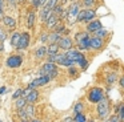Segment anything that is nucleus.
<instances>
[{"label":"nucleus","mask_w":124,"mask_h":122,"mask_svg":"<svg viewBox=\"0 0 124 122\" xmlns=\"http://www.w3.org/2000/svg\"><path fill=\"white\" fill-rule=\"evenodd\" d=\"M65 57L70 58L73 64H78L81 69H85L88 66V61H87L85 56L80 52V50H76V49H70L64 53Z\"/></svg>","instance_id":"nucleus-1"},{"label":"nucleus","mask_w":124,"mask_h":122,"mask_svg":"<svg viewBox=\"0 0 124 122\" xmlns=\"http://www.w3.org/2000/svg\"><path fill=\"white\" fill-rule=\"evenodd\" d=\"M109 111H111V103L107 97H103L99 102L96 103V113L97 117L100 119H105L109 117Z\"/></svg>","instance_id":"nucleus-2"},{"label":"nucleus","mask_w":124,"mask_h":122,"mask_svg":"<svg viewBox=\"0 0 124 122\" xmlns=\"http://www.w3.org/2000/svg\"><path fill=\"white\" fill-rule=\"evenodd\" d=\"M57 74H59V72H57L56 64L46 62L43 66H41V69H40V76H48L49 80H54Z\"/></svg>","instance_id":"nucleus-3"},{"label":"nucleus","mask_w":124,"mask_h":122,"mask_svg":"<svg viewBox=\"0 0 124 122\" xmlns=\"http://www.w3.org/2000/svg\"><path fill=\"white\" fill-rule=\"evenodd\" d=\"M104 97V90L99 86H93L88 92V101L91 103H97L101 98Z\"/></svg>","instance_id":"nucleus-4"},{"label":"nucleus","mask_w":124,"mask_h":122,"mask_svg":"<svg viewBox=\"0 0 124 122\" xmlns=\"http://www.w3.org/2000/svg\"><path fill=\"white\" fill-rule=\"evenodd\" d=\"M79 11H80V4L76 1H73L72 4L68 7V11H67V19L70 23H76V16H78Z\"/></svg>","instance_id":"nucleus-5"},{"label":"nucleus","mask_w":124,"mask_h":122,"mask_svg":"<svg viewBox=\"0 0 124 122\" xmlns=\"http://www.w3.org/2000/svg\"><path fill=\"white\" fill-rule=\"evenodd\" d=\"M6 64H7L8 68H12V69L19 68V66L23 64V57L20 54H12V56H9V57L7 58Z\"/></svg>","instance_id":"nucleus-6"},{"label":"nucleus","mask_w":124,"mask_h":122,"mask_svg":"<svg viewBox=\"0 0 124 122\" xmlns=\"http://www.w3.org/2000/svg\"><path fill=\"white\" fill-rule=\"evenodd\" d=\"M30 41H31V36L28 32H23L20 33V39H19V44H17V50H24L28 48L30 45Z\"/></svg>","instance_id":"nucleus-7"},{"label":"nucleus","mask_w":124,"mask_h":122,"mask_svg":"<svg viewBox=\"0 0 124 122\" xmlns=\"http://www.w3.org/2000/svg\"><path fill=\"white\" fill-rule=\"evenodd\" d=\"M49 81H51V80H49L48 76H40V77H38V78H35L30 85H28V89H36V88H39V86H44V85L49 84Z\"/></svg>","instance_id":"nucleus-8"},{"label":"nucleus","mask_w":124,"mask_h":122,"mask_svg":"<svg viewBox=\"0 0 124 122\" xmlns=\"http://www.w3.org/2000/svg\"><path fill=\"white\" fill-rule=\"evenodd\" d=\"M57 47H59V49L70 50V49H72V47H73V41H72V39H70L68 36L60 37V40L57 41Z\"/></svg>","instance_id":"nucleus-9"},{"label":"nucleus","mask_w":124,"mask_h":122,"mask_svg":"<svg viewBox=\"0 0 124 122\" xmlns=\"http://www.w3.org/2000/svg\"><path fill=\"white\" fill-rule=\"evenodd\" d=\"M59 20H60V17L56 15V13L52 11L51 13H49V16H48V19H47V21H46V25H47V28H49V29H52L56 24H59Z\"/></svg>","instance_id":"nucleus-10"},{"label":"nucleus","mask_w":124,"mask_h":122,"mask_svg":"<svg viewBox=\"0 0 124 122\" xmlns=\"http://www.w3.org/2000/svg\"><path fill=\"white\" fill-rule=\"evenodd\" d=\"M103 45H104V41H103V39H99V37H91L89 39V49H101Z\"/></svg>","instance_id":"nucleus-11"},{"label":"nucleus","mask_w":124,"mask_h":122,"mask_svg":"<svg viewBox=\"0 0 124 122\" xmlns=\"http://www.w3.org/2000/svg\"><path fill=\"white\" fill-rule=\"evenodd\" d=\"M103 28V25H101V23H100L99 20H92V21H89L88 23V25H87V31L85 32H88V33H93V32H96L97 29H101Z\"/></svg>","instance_id":"nucleus-12"},{"label":"nucleus","mask_w":124,"mask_h":122,"mask_svg":"<svg viewBox=\"0 0 124 122\" xmlns=\"http://www.w3.org/2000/svg\"><path fill=\"white\" fill-rule=\"evenodd\" d=\"M95 17H96V11L95 9H91V8H88V9H84V16H83V21L84 23H89V21L95 20Z\"/></svg>","instance_id":"nucleus-13"},{"label":"nucleus","mask_w":124,"mask_h":122,"mask_svg":"<svg viewBox=\"0 0 124 122\" xmlns=\"http://www.w3.org/2000/svg\"><path fill=\"white\" fill-rule=\"evenodd\" d=\"M39 100V92L36 89H32L30 92V94L25 97V101H27V103H31V105H33L35 102H38Z\"/></svg>","instance_id":"nucleus-14"},{"label":"nucleus","mask_w":124,"mask_h":122,"mask_svg":"<svg viewBox=\"0 0 124 122\" xmlns=\"http://www.w3.org/2000/svg\"><path fill=\"white\" fill-rule=\"evenodd\" d=\"M3 24L7 27V28L15 29V27H16V20H15L12 16H4L3 17Z\"/></svg>","instance_id":"nucleus-15"},{"label":"nucleus","mask_w":124,"mask_h":122,"mask_svg":"<svg viewBox=\"0 0 124 122\" xmlns=\"http://www.w3.org/2000/svg\"><path fill=\"white\" fill-rule=\"evenodd\" d=\"M89 37H91V36H89L88 32H78V33L75 34V41H76V44H80L81 41L89 39Z\"/></svg>","instance_id":"nucleus-16"},{"label":"nucleus","mask_w":124,"mask_h":122,"mask_svg":"<svg viewBox=\"0 0 124 122\" xmlns=\"http://www.w3.org/2000/svg\"><path fill=\"white\" fill-rule=\"evenodd\" d=\"M35 20H36V13L33 12V11H31L30 13H28V17H27V25L30 29L33 28V25H35Z\"/></svg>","instance_id":"nucleus-17"},{"label":"nucleus","mask_w":124,"mask_h":122,"mask_svg":"<svg viewBox=\"0 0 124 122\" xmlns=\"http://www.w3.org/2000/svg\"><path fill=\"white\" fill-rule=\"evenodd\" d=\"M60 34L56 33V32H52V33H48V40L47 41H49V44H57V41L60 40Z\"/></svg>","instance_id":"nucleus-18"},{"label":"nucleus","mask_w":124,"mask_h":122,"mask_svg":"<svg viewBox=\"0 0 124 122\" xmlns=\"http://www.w3.org/2000/svg\"><path fill=\"white\" fill-rule=\"evenodd\" d=\"M46 54H47V47H39L38 49L35 50V56L38 58H43V57H46Z\"/></svg>","instance_id":"nucleus-19"},{"label":"nucleus","mask_w":124,"mask_h":122,"mask_svg":"<svg viewBox=\"0 0 124 122\" xmlns=\"http://www.w3.org/2000/svg\"><path fill=\"white\" fill-rule=\"evenodd\" d=\"M59 53V47L57 44H49L47 47V54H57Z\"/></svg>","instance_id":"nucleus-20"},{"label":"nucleus","mask_w":124,"mask_h":122,"mask_svg":"<svg viewBox=\"0 0 124 122\" xmlns=\"http://www.w3.org/2000/svg\"><path fill=\"white\" fill-rule=\"evenodd\" d=\"M19 39H20V33H19V32H14V33H12V36H11V45L14 48H17Z\"/></svg>","instance_id":"nucleus-21"},{"label":"nucleus","mask_w":124,"mask_h":122,"mask_svg":"<svg viewBox=\"0 0 124 122\" xmlns=\"http://www.w3.org/2000/svg\"><path fill=\"white\" fill-rule=\"evenodd\" d=\"M51 12H52V11H48V9H46V8H41L40 13H39V16H40V20L43 21V23H46L47 19H48V16H49V13H51Z\"/></svg>","instance_id":"nucleus-22"},{"label":"nucleus","mask_w":124,"mask_h":122,"mask_svg":"<svg viewBox=\"0 0 124 122\" xmlns=\"http://www.w3.org/2000/svg\"><path fill=\"white\" fill-rule=\"evenodd\" d=\"M57 64H59V65H63V66H67V68H70V66H73V65H75V64H73L72 61L70 60V58L65 57V54L63 56V58H62V60H60Z\"/></svg>","instance_id":"nucleus-23"},{"label":"nucleus","mask_w":124,"mask_h":122,"mask_svg":"<svg viewBox=\"0 0 124 122\" xmlns=\"http://www.w3.org/2000/svg\"><path fill=\"white\" fill-rule=\"evenodd\" d=\"M25 114H27V118L28 117L32 118V117L35 115V108H33V105H31V103H27V105H25Z\"/></svg>","instance_id":"nucleus-24"},{"label":"nucleus","mask_w":124,"mask_h":122,"mask_svg":"<svg viewBox=\"0 0 124 122\" xmlns=\"http://www.w3.org/2000/svg\"><path fill=\"white\" fill-rule=\"evenodd\" d=\"M57 1H59V0H47L46 4L43 5V8H46V9H48V11H52L55 8V5L57 4Z\"/></svg>","instance_id":"nucleus-25"},{"label":"nucleus","mask_w":124,"mask_h":122,"mask_svg":"<svg viewBox=\"0 0 124 122\" xmlns=\"http://www.w3.org/2000/svg\"><path fill=\"white\" fill-rule=\"evenodd\" d=\"M72 122H87V118L83 113H76L72 118Z\"/></svg>","instance_id":"nucleus-26"},{"label":"nucleus","mask_w":124,"mask_h":122,"mask_svg":"<svg viewBox=\"0 0 124 122\" xmlns=\"http://www.w3.org/2000/svg\"><path fill=\"white\" fill-rule=\"evenodd\" d=\"M15 101H16V102H15L16 109H22V108H24V106L27 105V101H25V98H23V97L17 98V100H15Z\"/></svg>","instance_id":"nucleus-27"},{"label":"nucleus","mask_w":124,"mask_h":122,"mask_svg":"<svg viewBox=\"0 0 124 122\" xmlns=\"http://www.w3.org/2000/svg\"><path fill=\"white\" fill-rule=\"evenodd\" d=\"M107 33H108V32L105 31L104 28H101V29H97L96 32H93L95 37H99V39H104V37L107 36Z\"/></svg>","instance_id":"nucleus-28"},{"label":"nucleus","mask_w":124,"mask_h":122,"mask_svg":"<svg viewBox=\"0 0 124 122\" xmlns=\"http://www.w3.org/2000/svg\"><path fill=\"white\" fill-rule=\"evenodd\" d=\"M95 4H96V0H83V5H84V7H87V9H88V8L93 9Z\"/></svg>","instance_id":"nucleus-29"},{"label":"nucleus","mask_w":124,"mask_h":122,"mask_svg":"<svg viewBox=\"0 0 124 122\" xmlns=\"http://www.w3.org/2000/svg\"><path fill=\"white\" fill-rule=\"evenodd\" d=\"M83 109H84V106H83L81 102H76L75 106H73V111H75V114L76 113H83Z\"/></svg>","instance_id":"nucleus-30"},{"label":"nucleus","mask_w":124,"mask_h":122,"mask_svg":"<svg viewBox=\"0 0 124 122\" xmlns=\"http://www.w3.org/2000/svg\"><path fill=\"white\" fill-rule=\"evenodd\" d=\"M116 115L119 117L120 121H124V105L119 106V110H117V114H116Z\"/></svg>","instance_id":"nucleus-31"},{"label":"nucleus","mask_w":124,"mask_h":122,"mask_svg":"<svg viewBox=\"0 0 124 122\" xmlns=\"http://www.w3.org/2000/svg\"><path fill=\"white\" fill-rule=\"evenodd\" d=\"M116 80H117V77H116V74H115V73H111L109 76L107 77V84H108V85H112L113 82L116 81Z\"/></svg>","instance_id":"nucleus-32"},{"label":"nucleus","mask_w":124,"mask_h":122,"mask_svg":"<svg viewBox=\"0 0 124 122\" xmlns=\"http://www.w3.org/2000/svg\"><path fill=\"white\" fill-rule=\"evenodd\" d=\"M17 115H19L20 119L27 118V114H25V106H24V108H22V109H17Z\"/></svg>","instance_id":"nucleus-33"},{"label":"nucleus","mask_w":124,"mask_h":122,"mask_svg":"<svg viewBox=\"0 0 124 122\" xmlns=\"http://www.w3.org/2000/svg\"><path fill=\"white\" fill-rule=\"evenodd\" d=\"M6 39H7V33H6V31H4L1 27H0V42H4L6 41Z\"/></svg>","instance_id":"nucleus-34"},{"label":"nucleus","mask_w":124,"mask_h":122,"mask_svg":"<svg viewBox=\"0 0 124 122\" xmlns=\"http://www.w3.org/2000/svg\"><path fill=\"white\" fill-rule=\"evenodd\" d=\"M4 1L3 0H0V20H3V17H4Z\"/></svg>","instance_id":"nucleus-35"},{"label":"nucleus","mask_w":124,"mask_h":122,"mask_svg":"<svg viewBox=\"0 0 124 122\" xmlns=\"http://www.w3.org/2000/svg\"><path fill=\"white\" fill-rule=\"evenodd\" d=\"M22 93H23V89H17L16 92L14 93V95H12V100H17V98L22 97Z\"/></svg>","instance_id":"nucleus-36"},{"label":"nucleus","mask_w":124,"mask_h":122,"mask_svg":"<svg viewBox=\"0 0 124 122\" xmlns=\"http://www.w3.org/2000/svg\"><path fill=\"white\" fill-rule=\"evenodd\" d=\"M68 73H70V76H76V74H78V69L75 68V66H70V68H68Z\"/></svg>","instance_id":"nucleus-37"},{"label":"nucleus","mask_w":124,"mask_h":122,"mask_svg":"<svg viewBox=\"0 0 124 122\" xmlns=\"http://www.w3.org/2000/svg\"><path fill=\"white\" fill-rule=\"evenodd\" d=\"M16 3H17V0H7V4H8V8H15L16 7Z\"/></svg>","instance_id":"nucleus-38"},{"label":"nucleus","mask_w":124,"mask_h":122,"mask_svg":"<svg viewBox=\"0 0 124 122\" xmlns=\"http://www.w3.org/2000/svg\"><path fill=\"white\" fill-rule=\"evenodd\" d=\"M109 122H121V121L119 119V117L116 115V114H113V115L109 117Z\"/></svg>","instance_id":"nucleus-39"},{"label":"nucleus","mask_w":124,"mask_h":122,"mask_svg":"<svg viewBox=\"0 0 124 122\" xmlns=\"http://www.w3.org/2000/svg\"><path fill=\"white\" fill-rule=\"evenodd\" d=\"M47 40H48V33H41L40 41H41V42H47Z\"/></svg>","instance_id":"nucleus-40"},{"label":"nucleus","mask_w":124,"mask_h":122,"mask_svg":"<svg viewBox=\"0 0 124 122\" xmlns=\"http://www.w3.org/2000/svg\"><path fill=\"white\" fill-rule=\"evenodd\" d=\"M32 5L35 8H40L41 7V4H40V1H39V0H32Z\"/></svg>","instance_id":"nucleus-41"},{"label":"nucleus","mask_w":124,"mask_h":122,"mask_svg":"<svg viewBox=\"0 0 124 122\" xmlns=\"http://www.w3.org/2000/svg\"><path fill=\"white\" fill-rule=\"evenodd\" d=\"M119 84H120V86L124 89V76L120 77V80H119Z\"/></svg>","instance_id":"nucleus-42"},{"label":"nucleus","mask_w":124,"mask_h":122,"mask_svg":"<svg viewBox=\"0 0 124 122\" xmlns=\"http://www.w3.org/2000/svg\"><path fill=\"white\" fill-rule=\"evenodd\" d=\"M7 93V88L6 86H1L0 88V94H6Z\"/></svg>","instance_id":"nucleus-43"},{"label":"nucleus","mask_w":124,"mask_h":122,"mask_svg":"<svg viewBox=\"0 0 124 122\" xmlns=\"http://www.w3.org/2000/svg\"><path fill=\"white\" fill-rule=\"evenodd\" d=\"M63 122H72V118H71V117H67V118L63 119Z\"/></svg>","instance_id":"nucleus-44"},{"label":"nucleus","mask_w":124,"mask_h":122,"mask_svg":"<svg viewBox=\"0 0 124 122\" xmlns=\"http://www.w3.org/2000/svg\"><path fill=\"white\" fill-rule=\"evenodd\" d=\"M4 50V45H3V42H0V52H3Z\"/></svg>","instance_id":"nucleus-45"},{"label":"nucleus","mask_w":124,"mask_h":122,"mask_svg":"<svg viewBox=\"0 0 124 122\" xmlns=\"http://www.w3.org/2000/svg\"><path fill=\"white\" fill-rule=\"evenodd\" d=\"M39 1H40V4H41V7H43V5H44V4H46V1H47V0H39Z\"/></svg>","instance_id":"nucleus-46"},{"label":"nucleus","mask_w":124,"mask_h":122,"mask_svg":"<svg viewBox=\"0 0 124 122\" xmlns=\"http://www.w3.org/2000/svg\"><path fill=\"white\" fill-rule=\"evenodd\" d=\"M20 122H30V119H28V118H24V119H20Z\"/></svg>","instance_id":"nucleus-47"},{"label":"nucleus","mask_w":124,"mask_h":122,"mask_svg":"<svg viewBox=\"0 0 124 122\" xmlns=\"http://www.w3.org/2000/svg\"><path fill=\"white\" fill-rule=\"evenodd\" d=\"M30 122H41V121H40V119H35V118H33L32 121H30Z\"/></svg>","instance_id":"nucleus-48"},{"label":"nucleus","mask_w":124,"mask_h":122,"mask_svg":"<svg viewBox=\"0 0 124 122\" xmlns=\"http://www.w3.org/2000/svg\"><path fill=\"white\" fill-rule=\"evenodd\" d=\"M104 122H109V118H105V119H104Z\"/></svg>","instance_id":"nucleus-49"},{"label":"nucleus","mask_w":124,"mask_h":122,"mask_svg":"<svg viewBox=\"0 0 124 122\" xmlns=\"http://www.w3.org/2000/svg\"><path fill=\"white\" fill-rule=\"evenodd\" d=\"M71 1H72V3H73V1H75V0H71Z\"/></svg>","instance_id":"nucleus-50"},{"label":"nucleus","mask_w":124,"mask_h":122,"mask_svg":"<svg viewBox=\"0 0 124 122\" xmlns=\"http://www.w3.org/2000/svg\"><path fill=\"white\" fill-rule=\"evenodd\" d=\"M89 122H93V121H89Z\"/></svg>","instance_id":"nucleus-51"},{"label":"nucleus","mask_w":124,"mask_h":122,"mask_svg":"<svg viewBox=\"0 0 124 122\" xmlns=\"http://www.w3.org/2000/svg\"><path fill=\"white\" fill-rule=\"evenodd\" d=\"M0 122H1V121H0Z\"/></svg>","instance_id":"nucleus-52"}]
</instances>
